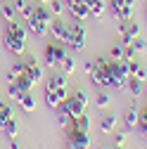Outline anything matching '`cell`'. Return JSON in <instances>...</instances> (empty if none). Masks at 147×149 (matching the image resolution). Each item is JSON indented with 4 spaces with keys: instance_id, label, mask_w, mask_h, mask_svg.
I'll use <instances>...</instances> for the list:
<instances>
[{
    "instance_id": "1",
    "label": "cell",
    "mask_w": 147,
    "mask_h": 149,
    "mask_svg": "<svg viewBox=\"0 0 147 149\" xmlns=\"http://www.w3.org/2000/svg\"><path fill=\"white\" fill-rule=\"evenodd\" d=\"M66 97H69L66 78H64V76H50V78L45 81V104H48L50 109H57Z\"/></svg>"
},
{
    "instance_id": "2",
    "label": "cell",
    "mask_w": 147,
    "mask_h": 149,
    "mask_svg": "<svg viewBox=\"0 0 147 149\" xmlns=\"http://www.w3.org/2000/svg\"><path fill=\"white\" fill-rule=\"evenodd\" d=\"M3 43H5V47L12 54L19 57V54L26 50V29L19 22H10L7 29H5V36H3Z\"/></svg>"
},
{
    "instance_id": "3",
    "label": "cell",
    "mask_w": 147,
    "mask_h": 149,
    "mask_svg": "<svg viewBox=\"0 0 147 149\" xmlns=\"http://www.w3.org/2000/svg\"><path fill=\"white\" fill-rule=\"evenodd\" d=\"M29 24V31L33 36H38V38H43V36L50 33V24H52V12L45 7V5H36L33 7V14H31V19L26 22Z\"/></svg>"
},
{
    "instance_id": "4",
    "label": "cell",
    "mask_w": 147,
    "mask_h": 149,
    "mask_svg": "<svg viewBox=\"0 0 147 149\" xmlns=\"http://www.w3.org/2000/svg\"><path fill=\"white\" fill-rule=\"evenodd\" d=\"M88 102H90L88 100V92L85 90H76V92H71V95L64 100V107H66V111H69L71 118H78V116L85 114Z\"/></svg>"
},
{
    "instance_id": "5",
    "label": "cell",
    "mask_w": 147,
    "mask_h": 149,
    "mask_svg": "<svg viewBox=\"0 0 147 149\" xmlns=\"http://www.w3.org/2000/svg\"><path fill=\"white\" fill-rule=\"evenodd\" d=\"M109 57H100V59H95V64H93V71H90V81H93V85L95 88H109Z\"/></svg>"
},
{
    "instance_id": "6",
    "label": "cell",
    "mask_w": 147,
    "mask_h": 149,
    "mask_svg": "<svg viewBox=\"0 0 147 149\" xmlns=\"http://www.w3.org/2000/svg\"><path fill=\"white\" fill-rule=\"evenodd\" d=\"M85 22H78V19H74V24H69V38H66V45L71 50H76L81 52L85 47Z\"/></svg>"
},
{
    "instance_id": "7",
    "label": "cell",
    "mask_w": 147,
    "mask_h": 149,
    "mask_svg": "<svg viewBox=\"0 0 147 149\" xmlns=\"http://www.w3.org/2000/svg\"><path fill=\"white\" fill-rule=\"evenodd\" d=\"M109 10L119 22H131L133 17V0H109Z\"/></svg>"
},
{
    "instance_id": "8",
    "label": "cell",
    "mask_w": 147,
    "mask_h": 149,
    "mask_svg": "<svg viewBox=\"0 0 147 149\" xmlns=\"http://www.w3.org/2000/svg\"><path fill=\"white\" fill-rule=\"evenodd\" d=\"M64 57H66V52H64V47L60 43H48L45 45V66H50V69L60 66Z\"/></svg>"
},
{
    "instance_id": "9",
    "label": "cell",
    "mask_w": 147,
    "mask_h": 149,
    "mask_svg": "<svg viewBox=\"0 0 147 149\" xmlns=\"http://www.w3.org/2000/svg\"><path fill=\"white\" fill-rule=\"evenodd\" d=\"M69 149H90V135L81 130H69Z\"/></svg>"
},
{
    "instance_id": "10",
    "label": "cell",
    "mask_w": 147,
    "mask_h": 149,
    "mask_svg": "<svg viewBox=\"0 0 147 149\" xmlns=\"http://www.w3.org/2000/svg\"><path fill=\"white\" fill-rule=\"evenodd\" d=\"M50 33H52L55 43H66V38H69V24L62 22V19H52V24H50Z\"/></svg>"
},
{
    "instance_id": "11",
    "label": "cell",
    "mask_w": 147,
    "mask_h": 149,
    "mask_svg": "<svg viewBox=\"0 0 147 149\" xmlns=\"http://www.w3.org/2000/svg\"><path fill=\"white\" fill-rule=\"evenodd\" d=\"M24 64H26V76H29L33 83H38V81L43 78V66L36 62L33 57H26V59H24Z\"/></svg>"
},
{
    "instance_id": "12",
    "label": "cell",
    "mask_w": 147,
    "mask_h": 149,
    "mask_svg": "<svg viewBox=\"0 0 147 149\" xmlns=\"http://www.w3.org/2000/svg\"><path fill=\"white\" fill-rule=\"evenodd\" d=\"M66 7L71 12V17L78 19V22H85L88 17H93V14H90V7L85 5V0H81V3H76V5H66Z\"/></svg>"
},
{
    "instance_id": "13",
    "label": "cell",
    "mask_w": 147,
    "mask_h": 149,
    "mask_svg": "<svg viewBox=\"0 0 147 149\" xmlns=\"http://www.w3.org/2000/svg\"><path fill=\"white\" fill-rule=\"evenodd\" d=\"M14 7H17V14H22V19L29 22L36 5H31V0H14Z\"/></svg>"
},
{
    "instance_id": "14",
    "label": "cell",
    "mask_w": 147,
    "mask_h": 149,
    "mask_svg": "<svg viewBox=\"0 0 147 149\" xmlns=\"http://www.w3.org/2000/svg\"><path fill=\"white\" fill-rule=\"evenodd\" d=\"M123 121H126V125L131 128V130L140 125V114H138V111H135V104L126 109V114H123Z\"/></svg>"
},
{
    "instance_id": "15",
    "label": "cell",
    "mask_w": 147,
    "mask_h": 149,
    "mask_svg": "<svg viewBox=\"0 0 147 149\" xmlns=\"http://www.w3.org/2000/svg\"><path fill=\"white\" fill-rule=\"evenodd\" d=\"M12 118H14V111H12V107L3 102V104H0V130H3V128H5V125L12 121Z\"/></svg>"
},
{
    "instance_id": "16",
    "label": "cell",
    "mask_w": 147,
    "mask_h": 149,
    "mask_svg": "<svg viewBox=\"0 0 147 149\" xmlns=\"http://www.w3.org/2000/svg\"><path fill=\"white\" fill-rule=\"evenodd\" d=\"M71 130L88 133V130H90V118H88V114H83V116H78V118H71Z\"/></svg>"
},
{
    "instance_id": "17",
    "label": "cell",
    "mask_w": 147,
    "mask_h": 149,
    "mask_svg": "<svg viewBox=\"0 0 147 149\" xmlns=\"http://www.w3.org/2000/svg\"><path fill=\"white\" fill-rule=\"evenodd\" d=\"M100 130H102V133H114V130H116V116L104 114L102 121H100Z\"/></svg>"
},
{
    "instance_id": "18",
    "label": "cell",
    "mask_w": 147,
    "mask_h": 149,
    "mask_svg": "<svg viewBox=\"0 0 147 149\" xmlns=\"http://www.w3.org/2000/svg\"><path fill=\"white\" fill-rule=\"evenodd\" d=\"M19 107L26 111V114L36 111V97L31 95V92H24V95H22V100H19Z\"/></svg>"
},
{
    "instance_id": "19",
    "label": "cell",
    "mask_w": 147,
    "mask_h": 149,
    "mask_svg": "<svg viewBox=\"0 0 147 149\" xmlns=\"http://www.w3.org/2000/svg\"><path fill=\"white\" fill-rule=\"evenodd\" d=\"M0 17L10 24V22H17V7H14V3L12 5H0Z\"/></svg>"
},
{
    "instance_id": "20",
    "label": "cell",
    "mask_w": 147,
    "mask_h": 149,
    "mask_svg": "<svg viewBox=\"0 0 147 149\" xmlns=\"http://www.w3.org/2000/svg\"><path fill=\"white\" fill-rule=\"evenodd\" d=\"M14 85L19 88L22 92H31V88H33L36 83H33V81L26 76V73H22V76H17V78H14Z\"/></svg>"
},
{
    "instance_id": "21",
    "label": "cell",
    "mask_w": 147,
    "mask_h": 149,
    "mask_svg": "<svg viewBox=\"0 0 147 149\" xmlns=\"http://www.w3.org/2000/svg\"><path fill=\"white\" fill-rule=\"evenodd\" d=\"M126 88L131 90V95H133V97H140V95H142V88H145V85H142V81H140V78L131 76V78H128V85H126Z\"/></svg>"
},
{
    "instance_id": "22",
    "label": "cell",
    "mask_w": 147,
    "mask_h": 149,
    "mask_svg": "<svg viewBox=\"0 0 147 149\" xmlns=\"http://www.w3.org/2000/svg\"><path fill=\"white\" fill-rule=\"evenodd\" d=\"M55 111H57V123H60V125H69V123H71V116H69V111H66L64 102H62L57 109H55Z\"/></svg>"
},
{
    "instance_id": "23",
    "label": "cell",
    "mask_w": 147,
    "mask_h": 149,
    "mask_svg": "<svg viewBox=\"0 0 147 149\" xmlns=\"http://www.w3.org/2000/svg\"><path fill=\"white\" fill-rule=\"evenodd\" d=\"M62 71L66 73V76H69V73H74V71H76V59H74V57H69V54H66V57L62 59Z\"/></svg>"
},
{
    "instance_id": "24",
    "label": "cell",
    "mask_w": 147,
    "mask_h": 149,
    "mask_svg": "<svg viewBox=\"0 0 147 149\" xmlns=\"http://www.w3.org/2000/svg\"><path fill=\"white\" fill-rule=\"evenodd\" d=\"M3 133H5L10 140H12V137H17V133H19V123H17V118H12V121L3 128Z\"/></svg>"
},
{
    "instance_id": "25",
    "label": "cell",
    "mask_w": 147,
    "mask_h": 149,
    "mask_svg": "<svg viewBox=\"0 0 147 149\" xmlns=\"http://www.w3.org/2000/svg\"><path fill=\"white\" fill-rule=\"evenodd\" d=\"M109 59H114V62L123 59V43H114L112 45V50H109Z\"/></svg>"
},
{
    "instance_id": "26",
    "label": "cell",
    "mask_w": 147,
    "mask_h": 149,
    "mask_svg": "<svg viewBox=\"0 0 147 149\" xmlns=\"http://www.w3.org/2000/svg\"><path fill=\"white\" fill-rule=\"evenodd\" d=\"M109 102H112V97H109V92H104V90L95 97V107H97V109H107V107H109Z\"/></svg>"
},
{
    "instance_id": "27",
    "label": "cell",
    "mask_w": 147,
    "mask_h": 149,
    "mask_svg": "<svg viewBox=\"0 0 147 149\" xmlns=\"http://www.w3.org/2000/svg\"><path fill=\"white\" fill-rule=\"evenodd\" d=\"M7 95H10V97H12L14 102H19V100H22V95H24V92H22L19 88H17L14 83H7Z\"/></svg>"
},
{
    "instance_id": "28",
    "label": "cell",
    "mask_w": 147,
    "mask_h": 149,
    "mask_svg": "<svg viewBox=\"0 0 147 149\" xmlns=\"http://www.w3.org/2000/svg\"><path fill=\"white\" fill-rule=\"evenodd\" d=\"M50 12H52L55 17H60V14L64 12V3H62V0H50Z\"/></svg>"
},
{
    "instance_id": "29",
    "label": "cell",
    "mask_w": 147,
    "mask_h": 149,
    "mask_svg": "<svg viewBox=\"0 0 147 149\" xmlns=\"http://www.w3.org/2000/svg\"><path fill=\"white\" fill-rule=\"evenodd\" d=\"M123 59H135V47L133 45H123Z\"/></svg>"
},
{
    "instance_id": "30",
    "label": "cell",
    "mask_w": 147,
    "mask_h": 149,
    "mask_svg": "<svg viewBox=\"0 0 147 149\" xmlns=\"http://www.w3.org/2000/svg\"><path fill=\"white\" fill-rule=\"evenodd\" d=\"M131 45H133V47H135V52H142V50H145V47H147V43H145V40H142V38H140V36H138V38H135V40H133V43H131Z\"/></svg>"
},
{
    "instance_id": "31",
    "label": "cell",
    "mask_w": 147,
    "mask_h": 149,
    "mask_svg": "<svg viewBox=\"0 0 147 149\" xmlns=\"http://www.w3.org/2000/svg\"><path fill=\"white\" fill-rule=\"evenodd\" d=\"M126 140H128V133H116L114 135V144H119V147H123Z\"/></svg>"
},
{
    "instance_id": "32",
    "label": "cell",
    "mask_w": 147,
    "mask_h": 149,
    "mask_svg": "<svg viewBox=\"0 0 147 149\" xmlns=\"http://www.w3.org/2000/svg\"><path fill=\"white\" fill-rule=\"evenodd\" d=\"M135 78H140L142 83L147 81V69H145V66H140V69H138V73H135Z\"/></svg>"
},
{
    "instance_id": "33",
    "label": "cell",
    "mask_w": 147,
    "mask_h": 149,
    "mask_svg": "<svg viewBox=\"0 0 147 149\" xmlns=\"http://www.w3.org/2000/svg\"><path fill=\"white\" fill-rule=\"evenodd\" d=\"M10 149H19V142H17V140H14V137H12V140H10Z\"/></svg>"
},
{
    "instance_id": "34",
    "label": "cell",
    "mask_w": 147,
    "mask_h": 149,
    "mask_svg": "<svg viewBox=\"0 0 147 149\" xmlns=\"http://www.w3.org/2000/svg\"><path fill=\"white\" fill-rule=\"evenodd\" d=\"M140 123H147V107H145V111L140 114Z\"/></svg>"
},
{
    "instance_id": "35",
    "label": "cell",
    "mask_w": 147,
    "mask_h": 149,
    "mask_svg": "<svg viewBox=\"0 0 147 149\" xmlns=\"http://www.w3.org/2000/svg\"><path fill=\"white\" fill-rule=\"evenodd\" d=\"M83 69H85V71L90 73V71H93V62H85V64H83Z\"/></svg>"
},
{
    "instance_id": "36",
    "label": "cell",
    "mask_w": 147,
    "mask_h": 149,
    "mask_svg": "<svg viewBox=\"0 0 147 149\" xmlns=\"http://www.w3.org/2000/svg\"><path fill=\"white\" fill-rule=\"evenodd\" d=\"M140 133H142V135L147 137V123H140Z\"/></svg>"
},
{
    "instance_id": "37",
    "label": "cell",
    "mask_w": 147,
    "mask_h": 149,
    "mask_svg": "<svg viewBox=\"0 0 147 149\" xmlns=\"http://www.w3.org/2000/svg\"><path fill=\"white\" fill-rule=\"evenodd\" d=\"M38 3H41V5H50V0H38Z\"/></svg>"
},
{
    "instance_id": "38",
    "label": "cell",
    "mask_w": 147,
    "mask_h": 149,
    "mask_svg": "<svg viewBox=\"0 0 147 149\" xmlns=\"http://www.w3.org/2000/svg\"><path fill=\"white\" fill-rule=\"evenodd\" d=\"M112 149H123V147H119V144H114V147H112Z\"/></svg>"
},
{
    "instance_id": "39",
    "label": "cell",
    "mask_w": 147,
    "mask_h": 149,
    "mask_svg": "<svg viewBox=\"0 0 147 149\" xmlns=\"http://www.w3.org/2000/svg\"><path fill=\"white\" fill-rule=\"evenodd\" d=\"M142 92H147V85H145V88H142Z\"/></svg>"
},
{
    "instance_id": "40",
    "label": "cell",
    "mask_w": 147,
    "mask_h": 149,
    "mask_svg": "<svg viewBox=\"0 0 147 149\" xmlns=\"http://www.w3.org/2000/svg\"><path fill=\"white\" fill-rule=\"evenodd\" d=\"M102 149H112V147H102Z\"/></svg>"
},
{
    "instance_id": "41",
    "label": "cell",
    "mask_w": 147,
    "mask_h": 149,
    "mask_svg": "<svg viewBox=\"0 0 147 149\" xmlns=\"http://www.w3.org/2000/svg\"><path fill=\"white\" fill-rule=\"evenodd\" d=\"M31 3H38V0H31Z\"/></svg>"
}]
</instances>
